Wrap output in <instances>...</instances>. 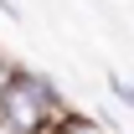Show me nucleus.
Returning a JSON list of instances; mask_svg holds the SVG:
<instances>
[{
    "label": "nucleus",
    "instance_id": "1",
    "mask_svg": "<svg viewBox=\"0 0 134 134\" xmlns=\"http://www.w3.org/2000/svg\"><path fill=\"white\" fill-rule=\"evenodd\" d=\"M67 114H72V103L57 93V83L31 67H21L10 77V88L0 93V129L5 134H47Z\"/></svg>",
    "mask_w": 134,
    "mask_h": 134
},
{
    "label": "nucleus",
    "instance_id": "2",
    "mask_svg": "<svg viewBox=\"0 0 134 134\" xmlns=\"http://www.w3.org/2000/svg\"><path fill=\"white\" fill-rule=\"evenodd\" d=\"M47 134H103V124H93L88 114H77V108H72V114H67L62 124H52Z\"/></svg>",
    "mask_w": 134,
    "mask_h": 134
},
{
    "label": "nucleus",
    "instance_id": "3",
    "mask_svg": "<svg viewBox=\"0 0 134 134\" xmlns=\"http://www.w3.org/2000/svg\"><path fill=\"white\" fill-rule=\"evenodd\" d=\"M108 93H114V98H119V103H124V108L134 114V83H124L119 72H108Z\"/></svg>",
    "mask_w": 134,
    "mask_h": 134
},
{
    "label": "nucleus",
    "instance_id": "4",
    "mask_svg": "<svg viewBox=\"0 0 134 134\" xmlns=\"http://www.w3.org/2000/svg\"><path fill=\"white\" fill-rule=\"evenodd\" d=\"M16 72H21V62H16V57H5V52H0V93L10 88V77H16Z\"/></svg>",
    "mask_w": 134,
    "mask_h": 134
}]
</instances>
